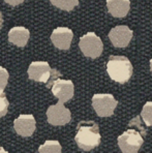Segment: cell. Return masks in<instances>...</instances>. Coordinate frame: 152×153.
Instances as JSON below:
<instances>
[{
	"label": "cell",
	"mask_w": 152,
	"mask_h": 153,
	"mask_svg": "<svg viewBox=\"0 0 152 153\" xmlns=\"http://www.w3.org/2000/svg\"><path fill=\"white\" fill-rule=\"evenodd\" d=\"M77 145L84 151H89L99 145L100 134L97 123L94 121H82L77 126L75 137Z\"/></svg>",
	"instance_id": "1"
},
{
	"label": "cell",
	"mask_w": 152,
	"mask_h": 153,
	"mask_svg": "<svg viewBox=\"0 0 152 153\" xmlns=\"http://www.w3.org/2000/svg\"><path fill=\"white\" fill-rule=\"evenodd\" d=\"M133 67L125 56H110L107 63V71L113 81L120 84L127 82L133 75Z\"/></svg>",
	"instance_id": "2"
},
{
	"label": "cell",
	"mask_w": 152,
	"mask_h": 153,
	"mask_svg": "<svg viewBox=\"0 0 152 153\" xmlns=\"http://www.w3.org/2000/svg\"><path fill=\"white\" fill-rule=\"evenodd\" d=\"M79 47L85 56L89 58H97L102 55L104 45L99 36L94 32H88L80 38Z\"/></svg>",
	"instance_id": "3"
},
{
	"label": "cell",
	"mask_w": 152,
	"mask_h": 153,
	"mask_svg": "<svg viewBox=\"0 0 152 153\" xmlns=\"http://www.w3.org/2000/svg\"><path fill=\"white\" fill-rule=\"evenodd\" d=\"M118 102L112 94H94L92 97V107L99 117H110L113 115Z\"/></svg>",
	"instance_id": "4"
},
{
	"label": "cell",
	"mask_w": 152,
	"mask_h": 153,
	"mask_svg": "<svg viewBox=\"0 0 152 153\" xmlns=\"http://www.w3.org/2000/svg\"><path fill=\"white\" fill-rule=\"evenodd\" d=\"M143 143L142 136L136 129H128L118 137V145L123 153H137Z\"/></svg>",
	"instance_id": "5"
},
{
	"label": "cell",
	"mask_w": 152,
	"mask_h": 153,
	"mask_svg": "<svg viewBox=\"0 0 152 153\" xmlns=\"http://www.w3.org/2000/svg\"><path fill=\"white\" fill-rule=\"evenodd\" d=\"M48 122L54 126H62L70 121L71 114L67 108L64 107L63 102H58L56 105L49 107L47 110Z\"/></svg>",
	"instance_id": "6"
},
{
	"label": "cell",
	"mask_w": 152,
	"mask_h": 153,
	"mask_svg": "<svg viewBox=\"0 0 152 153\" xmlns=\"http://www.w3.org/2000/svg\"><path fill=\"white\" fill-rule=\"evenodd\" d=\"M133 32L126 25H119L112 28L109 32V38L113 46L117 48H125L133 38Z\"/></svg>",
	"instance_id": "7"
},
{
	"label": "cell",
	"mask_w": 152,
	"mask_h": 153,
	"mask_svg": "<svg viewBox=\"0 0 152 153\" xmlns=\"http://www.w3.org/2000/svg\"><path fill=\"white\" fill-rule=\"evenodd\" d=\"M52 75V68L48 62L35 61L32 62L28 67V76L30 80L36 82L48 83Z\"/></svg>",
	"instance_id": "8"
},
{
	"label": "cell",
	"mask_w": 152,
	"mask_h": 153,
	"mask_svg": "<svg viewBox=\"0 0 152 153\" xmlns=\"http://www.w3.org/2000/svg\"><path fill=\"white\" fill-rule=\"evenodd\" d=\"M73 83L70 80L57 79L52 85V92L61 102H66L73 96Z\"/></svg>",
	"instance_id": "9"
},
{
	"label": "cell",
	"mask_w": 152,
	"mask_h": 153,
	"mask_svg": "<svg viewBox=\"0 0 152 153\" xmlns=\"http://www.w3.org/2000/svg\"><path fill=\"white\" fill-rule=\"evenodd\" d=\"M14 128L20 136L30 137L35 131L36 121L32 115H20L14 121Z\"/></svg>",
	"instance_id": "10"
},
{
	"label": "cell",
	"mask_w": 152,
	"mask_h": 153,
	"mask_svg": "<svg viewBox=\"0 0 152 153\" xmlns=\"http://www.w3.org/2000/svg\"><path fill=\"white\" fill-rule=\"evenodd\" d=\"M73 37V31L66 27H58L51 34V40L56 48L60 50H68Z\"/></svg>",
	"instance_id": "11"
},
{
	"label": "cell",
	"mask_w": 152,
	"mask_h": 153,
	"mask_svg": "<svg viewBox=\"0 0 152 153\" xmlns=\"http://www.w3.org/2000/svg\"><path fill=\"white\" fill-rule=\"evenodd\" d=\"M109 13L115 18H124L130 10L129 0H107Z\"/></svg>",
	"instance_id": "12"
},
{
	"label": "cell",
	"mask_w": 152,
	"mask_h": 153,
	"mask_svg": "<svg viewBox=\"0 0 152 153\" xmlns=\"http://www.w3.org/2000/svg\"><path fill=\"white\" fill-rule=\"evenodd\" d=\"M29 36H30L29 30L22 26L14 27L8 32V40L18 47L26 46V44L28 42Z\"/></svg>",
	"instance_id": "13"
},
{
	"label": "cell",
	"mask_w": 152,
	"mask_h": 153,
	"mask_svg": "<svg viewBox=\"0 0 152 153\" xmlns=\"http://www.w3.org/2000/svg\"><path fill=\"white\" fill-rule=\"evenodd\" d=\"M39 153H61V145L58 141H46L39 148Z\"/></svg>",
	"instance_id": "14"
},
{
	"label": "cell",
	"mask_w": 152,
	"mask_h": 153,
	"mask_svg": "<svg viewBox=\"0 0 152 153\" xmlns=\"http://www.w3.org/2000/svg\"><path fill=\"white\" fill-rule=\"evenodd\" d=\"M50 1L56 7L67 12L73 10L79 4V0H50Z\"/></svg>",
	"instance_id": "15"
},
{
	"label": "cell",
	"mask_w": 152,
	"mask_h": 153,
	"mask_svg": "<svg viewBox=\"0 0 152 153\" xmlns=\"http://www.w3.org/2000/svg\"><path fill=\"white\" fill-rule=\"evenodd\" d=\"M141 117L147 126H152V102H147L141 112Z\"/></svg>",
	"instance_id": "16"
},
{
	"label": "cell",
	"mask_w": 152,
	"mask_h": 153,
	"mask_svg": "<svg viewBox=\"0 0 152 153\" xmlns=\"http://www.w3.org/2000/svg\"><path fill=\"white\" fill-rule=\"evenodd\" d=\"M8 100L6 98L5 94L3 93V91L0 90V118L3 116H5L7 113V109H8Z\"/></svg>",
	"instance_id": "17"
},
{
	"label": "cell",
	"mask_w": 152,
	"mask_h": 153,
	"mask_svg": "<svg viewBox=\"0 0 152 153\" xmlns=\"http://www.w3.org/2000/svg\"><path fill=\"white\" fill-rule=\"evenodd\" d=\"M8 81V71L4 67L0 66V90L3 91Z\"/></svg>",
	"instance_id": "18"
},
{
	"label": "cell",
	"mask_w": 152,
	"mask_h": 153,
	"mask_svg": "<svg viewBox=\"0 0 152 153\" xmlns=\"http://www.w3.org/2000/svg\"><path fill=\"white\" fill-rule=\"evenodd\" d=\"M128 125H129V126H137V127L139 128V129H140L141 134H142L143 136H146V134H147V130L145 129L144 127H143L142 122H141V119H140V116L133 117V120L129 121Z\"/></svg>",
	"instance_id": "19"
},
{
	"label": "cell",
	"mask_w": 152,
	"mask_h": 153,
	"mask_svg": "<svg viewBox=\"0 0 152 153\" xmlns=\"http://www.w3.org/2000/svg\"><path fill=\"white\" fill-rule=\"evenodd\" d=\"M4 1H5L6 3L10 4V5L15 6V5H18V4H21L24 0H4Z\"/></svg>",
	"instance_id": "20"
},
{
	"label": "cell",
	"mask_w": 152,
	"mask_h": 153,
	"mask_svg": "<svg viewBox=\"0 0 152 153\" xmlns=\"http://www.w3.org/2000/svg\"><path fill=\"white\" fill-rule=\"evenodd\" d=\"M2 24H3V18H2V13L0 12V30H1Z\"/></svg>",
	"instance_id": "21"
},
{
	"label": "cell",
	"mask_w": 152,
	"mask_h": 153,
	"mask_svg": "<svg viewBox=\"0 0 152 153\" xmlns=\"http://www.w3.org/2000/svg\"><path fill=\"white\" fill-rule=\"evenodd\" d=\"M0 153H8V152L6 151V150L4 149L3 147H1V146H0Z\"/></svg>",
	"instance_id": "22"
},
{
	"label": "cell",
	"mask_w": 152,
	"mask_h": 153,
	"mask_svg": "<svg viewBox=\"0 0 152 153\" xmlns=\"http://www.w3.org/2000/svg\"><path fill=\"white\" fill-rule=\"evenodd\" d=\"M150 69H151V71H152V59L150 60Z\"/></svg>",
	"instance_id": "23"
}]
</instances>
